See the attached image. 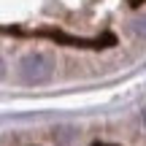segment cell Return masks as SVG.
Returning <instances> with one entry per match:
<instances>
[{
  "mask_svg": "<svg viewBox=\"0 0 146 146\" xmlns=\"http://www.w3.org/2000/svg\"><path fill=\"white\" fill-rule=\"evenodd\" d=\"M19 76L25 84H43L52 78V60L43 57V54H27L19 62Z\"/></svg>",
  "mask_w": 146,
  "mask_h": 146,
  "instance_id": "6da1fadb",
  "label": "cell"
},
{
  "mask_svg": "<svg viewBox=\"0 0 146 146\" xmlns=\"http://www.w3.org/2000/svg\"><path fill=\"white\" fill-rule=\"evenodd\" d=\"M38 35H46L57 43H68V46H76V49H108L116 43L114 35H103V38H73V35H65L60 30H41Z\"/></svg>",
  "mask_w": 146,
  "mask_h": 146,
  "instance_id": "7a4b0ae2",
  "label": "cell"
},
{
  "mask_svg": "<svg viewBox=\"0 0 146 146\" xmlns=\"http://www.w3.org/2000/svg\"><path fill=\"white\" fill-rule=\"evenodd\" d=\"M135 33H138V35H146V19H138L135 22Z\"/></svg>",
  "mask_w": 146,
  "mask_h": 146,
  "instance_id": "3957f363",
  "label": "cell"
},
{
  "mask_svg": "<svg viewBox=\"0 0 146 146\" xmlns=\"http://www.w3.org/2000/svg\"><path fill=\"white\" fill-rule=\"evenodd\" d=\"M143 122H146V111H143Z\"/></svg>",
  "mask_w": 146,
  "mask_h": 146,
  "instance_id": "277c9868",
  "label": "cell"
}]
</instances>
